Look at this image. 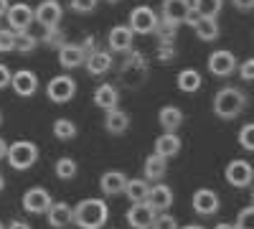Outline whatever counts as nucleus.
<instances>
[{"mask_svg":"<svg viewBox=\"0 0 254 229\" xmlns=\"http://www.w3.org/2000/svg\"><path fill=\"white\" fill-rule=\"evenodd\" d=\"M155 217H158V212L147 201L132 204L130 209H127V224H130L132 229H153Z\"/></svg>","mask_w":254,"mask_h":229,"instance_id":"0eeeda50","label":"nucleus"},{"mask_svg":"<svg viewBox=\"0 0 254 229\" xmlns=\"http://www.w3.org/2000/svg\"><path fill=\"white\" fill-rule=\"evenodd\" d=\"M231 3L239 10H254V0H231Z\"/></svg>","mask_w":254,"mask_h":229,"instance_id":"c03bdc74","label":"nucleus"},{"mask_svg":"<svg viewBox=\"0 0 254 229\" xmlns=\"http://www.w3.org/2000/svg\"><path fill=\"white\" fill-rule=\"evenodd\" d=\"M0 122H3V112H0Z\"/></svg>","mask_w":254,"mask_h":229,"instance_id":"6e6d98bb","label":"nucleus"},{"mask_svg":"<svg viewBox=\"0 0 254 229\" xmlns=\"http://www.w3.org/2000/svg\"><path fill=\"white\" fill-rule=\"evenodd\" d=\"M201 18H203V15H201V13H198L196 8H190V10L186 13V20H183V23H186V26H190V28H196Z\"/></svg>","mask_w":254,"mask_h":229,"instance_id":"a19ab883","label":"nucleus"},{"mask_svg":"<svg viewBox=\"0 0 254 229\" xmlns=\"http://www.w3.org/2000/svg\"><path fill=\"white\" fill-rule=\"evenodd\" d=\"M239 76L244 81H254V59H247L244 64H239Z\"/></svg>","mask_w":254,"mask_h":229,"instance_id":"ea45409f","label":"nucleus"},{"mask_svg":"<svg viewBox=\"0 0 254 229\" xmlns=\"http://www.w3.org/2000/svg\"><path fill=\"white\" fill-rule=\"evenodd\" d=\"M54 135H56L59 140H71V138L76 135V125H74L71 120H66V117H59V120L54 122Z\"/></svg>","mask_w":254,"mask_h":229,"instance_id":"c85d7f7f","label":"nucleus"},{"mask_svg":"<svg viewBox=\"0 0 254 229\" xmlns=\"http://www.w3.org/2000/svg\"><path fill=\"white\" fill-rule=\"evenodd\" d=\"M214 229H237V224H229V222H219Z\"/></svg>","mask_w":254,"mask_h":229,"instance_id":"09e8293b","label":"nucleus"},{"mask_svg":"<svg viewBox=\"0 0 254 229\" xmlns=\"http://www.w3.org/2000/svg\"><path fill=\"white\" fill-rule=\"evenodd\" d=\"M178 89L183 92V94H193V92H198L201 89V84H203V79H201V74L196 72V69H183L181 74H178Z\"/></svg>","mask_w":254,"mask_h":229,"instance_id":"a878e982","label":"nucleus"},{"mask_svg":"<svg viewBox=\"0 0 254 229\" xmlns=\"http://www.w3.org/2000/svg\"><path fill=\"white\" fill-rule=\"evenodd\" d=\"M110 219V206L104 199H81L74 206V224L79 229H102Z\"/></svg>","mask_w":254,"mask_h":229,"instance_id":"f257e3e1","label":"nucleus"},{"mask_svg":"<svg viewBox=\"0 0 254 229\" xmlns=\"http://www.w3.org/2000/svg\"><path fill=\"white\" fill-rule=\"evenodd\" d=\"M153 229H181V227H178L176 217H171L168 212H163V214H158V217H155V222H153Z\"/></svg>","mask_w":254,"mask_h":229,"instance_id":"e433bc0d","label":"nucleus"},{"mask_svg":"<svg viewBox=\"0 0 254 229\" xmlns=\"http://www.w3.org/2000/svg\"><path fill=\"white\" fill-rule=\"evenodd\" d=\"M219 194L214 189H198L193 191V196H190V206H193V212L201 214V217H211L219 212Z\"/></svg>","mask_w":254,"mask_h":229,"instance_id":"1a4fd4ad","label":"nucleus"},{"mask_svg":"<svg viewBox=\"0 0 254 229\" xmlns=\"http://www.w3.org/2000/svg\"><path fill=\"white\" fill-rule=\"evenodd\" d=\"M193 31H196V36L201 41H216L219 38V23H216V18H208V15H203L198 20V26Z\"/></svg>","mask_w":254,"mask_h":229,"instance_id":"cd10ccee","label":"nucleus"},{"mask_svg":"<svg viewBox=\"0 0 254 229\" xmlns=\"http://www.w3.org/2000/svg\"><path fill=\"white\" fill-rule=\"evenodd\" d=\"M59 64L64 69H76L87 64V51L81 49V44H64L59 49Z\"/></svg>","mask_w":254,"mask_h":229,"instance_id":"ddd939ff","label":"nucleus"},{"mask_svg":"<svg viewBox=\"0 0 254 229\" xmlns=\"http://www.w3.org/2000/svg\"><path fill=\"white\" fill-rule=\"evenodd\" d=\"M33 20H36V8H31V5H26V3L10 5V10H8V23H10V28H13L15 33L28 31Z\"/></svg>","mask_w":254,"mask_h":229,"instance_id":"9b49d317","label":"nucleus"},{"mask_svg":"<svg viewBox=\"0 0 254 229\" xmlns=\"http://www.w3.org/2000/svg\"><path fill=\"white\" fill-rule=\"evenodd\" d=\"M10 87H13V92H15L18 97H31V94H36V89H38V79H36L33 72L20 69V72L13 74Z\"/></svg>","mask_w":254,"mask_h":229,"instance_id":"f3484780","label":"nucleus"},{"mask_svg":"<svg viewBox=\"0 0 254 229\" xmlns=\"http://www.w3.org/2000/svg\"><path fill=\"white\" fill-rule=\"evenodd\" d=\"M237 229H254V204L244 206V209L237 214Z\"/></svg>","mask_w":254,"mask_h":229,"instance_id":"c9c22d12","label":"nucleus"},{"mask_svg":"<svg viewBox=\"0 0 254 229\" xmlns=\"http://www.w3.org/2000/svg\"><path fill=\"white\" fill-rule=\"evenodd\" d=\"M239 145L244 151L254 153V122H247L244 128L239 130Z\"/></svg>","mask_w":254,"mask_h":229,"instance_id":"72a5a7b5","label":"nucleus"},{"mask_svg":"<svg viewBox=\"0 0 254 229\" xmlns=\"http://www.w3.org/2000/svg\"><path fill=\"white\" fill-rule=\"evenodd\" d=\"M36 46H38V41H36V36H31L28 31L15 33V51H18V54H31Z\"/></svg>","mask_w":254,"mask_h":229,"instance_id":"c756f323","label":"nucleus"},{"mask_svg":"<svg viewBox=\"0 0 254 229\" xmlns=\"http://www.w3.org/2000/svg\"><path fill=\"white\" fill-rule=\"evenodd\" d=\"M221 3H224V0H193V8H196L201 15L216 18L219 10H221Z\"/></svg>","mask_w":254,"mask_h":229,"instance_id":"2f4dec72","label":"nucleus"},{"mask_svg":"<svg viewBox=\"0 0 254 229\" xmlns=\"http://www.w3.org/2000/svg\"><path fill=\"white\" fill-rule=\"evenodd\" d=\"M147 204H150L158 214L168 212V209L173 206V191H171V186H165V183H155V186H150V194H147Z\"/></svg>","mask_w":254,"mask_h":229,"instance_id":"4468645a","label":"nucleus"},{"mask_svg":"<svg viewBox=\"0 0 254 229\" xmlns=\"http://www.w3.org/2000/svg\"><path fill=\"white\" fill-rule=\"evenodd\" d=\"M104 130H107L110 135H122L130 130V115L122 112L120 107L117 110H110L107 115H104Z\"/></svg>","mask_w":254,"mask_h":229,"instance_id":"4be33fe9","label":"nucleus"},{"mask_svg":"<svg viewBox=\"0 0 254 229\" xmlns=\"http://www.w3.org/2000/svg\"><path fill=\"white\" fill-rule=\"evenodd\" d=\"M46 94H49L51 102H56V105H66V102H71L74 94H76V81L69 74H59L46 84Z\"/></svg>","mask_w":254,"mask_h":229,"instance_id":"20e7f679","label":"nucleus"},{"mask_svg":"<svg viewBox=\"0 0 254 229\" xmlns=\"http://www.w3.org/2000/svg\"><path fill=\"white\" fill-rule=\"evenodd\" d=\"M5 189V178H3V173H0V191Z\"/></svg>","mask_w":254,"mask_h":229,"instance_id":"3c124183","label":"nucleus"},{"mask_svg":"<svg viewBox=\"0 0 254 229\" xmlns=\"http://www.w3.org/2000/svg\"><path fill=\"white\" fill-rule=\"evenodd\" d=\"M51 194L46 189H41V186H33V189H28L23 194V209L28 214H49L51 209Z\"/></svg>","mask_w":254,"mask_h":229,"instance_id":"6e6552de","label":"nucleus"},{"mask_svg":"<svg viewBox=\"0 0 254 229\" xmlns=\"http://www.w3.org/2000/svg\"><path fill=\"white\" fill-rule=\"evenodd\" d=\"M8 10H10V3L8 0H0V15H8Z\"/></svg>","mask_w":254,"mask_h":229,"instance_id":"de8ad7c7","label":"nucleus"},{"mask_svg":"<svg viewBox=\"0 0 254 229\" xmlns=\"http://www.w3.org/2000/svg\"><path fill=\"white\" fill-rule=\"evenodd\" d=\"M158 26H160L158 13H155L150 5H137V8H132V13H130V28H132L135 33H153V31H158Z\"/></svg>","mask_w":254,"mask_h":229,"instance_id":"423d86ee","label":"nucleus"},{"mask_svg":"<svg viewBox=\"0 0 254 229\" xmlns=\"http://www.w3.org/2000/svg\"><path fill=\"white\" fill-rule=\"evenodd\" d=\"M81 49L87 51V56L94 54V51H97V41H94V36H87V38H84V41H81Z\"/></svg>","mask_w":254,"mask_h":229,"instance_id":"37998d69","label":"nucleus"},{"mask_svg":"<svg viewBox=\"0 0 254 229\" xmlns=\"http://www.w3.org/2000/svg\"><path fill=\"white\" fill-rule=\"evenodd\" d=\"M181 151V138L176 133H163L155 138V153L163 158H173Z\"/></svg>","mask_w":254,"mask_h":229,"instance_id":"5701e85b","label":"nucleus"},{"mask_svg":"<svg viewBox=\"0 0 254 229\" xmlns=\"http://www.w3.org/2000/svg\"><path fill=\"white\" fill-rule=\"evenodd\" d=\"M247 107V97L244 92H239L237 87H224L216 92L214 97V112L221 120H234L242 110Z\"/></svg>","mask_w":254,"mask_h":229,"instance_id":"f03ea898","label":"nucleus"},{"mask_svg":"<svg viewBox=\"0 0 254 229\" xmlns=\"http://www.w3.org/2000/svg\"><path fill=\"white\" fill-rule=\"evenodd\" d=\"M252 204H254V189H252Z\"/></svg>","mask_w":254,"mask_h":229,"instance_id":"864d4df0","label":"nucleus"},{"mask_svg":"<svg viewBox=\"0 0 254 229\" xmlns=\"http://www.w3.org/2000/svg\"><path fill=\"white\" fill-rule=\"evenodd\" d=\"M44 44H46V46H54V49L59 51L64 44H66V33H64L59 26H56V28H46V33H44Z\"/></svg>","mask_w":254,"mask_h":229,"instance_id":"473e14b6","label":"nucleus"},{"mask_svg":"<svg viewBox=\"0 0 254 229\" xmlns=\"http://www.w3.org/2000/svg\"><path fill=\"white\" fill-rule=\"evenodd\" d=\"M107 3H120V0H107Z\"/></svg>","mask_w":254,"mask_h":229,"instance_id":"603ef678","label":"nucleus"},{"mask_svg":"<svg viewBox=\"0 0 254 229\" xmlns=\"http://www.w3.org/2000/svg\"><path fill=\"white\" fill-rule=\"evenodd\" d=\"M0 229H5V224H3V222H0Z\"/></svg>","mask_w":254,"mask_h":229,"instance_id":"5fc2aeb1","label":"nucleus"},{"mask_svg":"<svg viewBox=\"0 0 254 229\" xmlns=\"http://www.w3.org/2000/svg\"><path fill=\"white\" fill-rule=\"evenodd\" d=\"M94 105L104 112H110V110H117L120 105V94H117V87L112 84H99L94 89Z\"/></svg>","mask_w":254,"mask_h":229,"instance_id":"aec40b11","label":"nucleus"},{"mask_svg":"<svg viewBox=\"0 0 254 229\" xmlns=\"http://www.w3.org/2000/svg\"><path fill=\"white\" fill-rule=\"evenodd\" d=\"M224 176L234 189H247V186H252V181H254V165L244 158H234L226 165Z\"/></svg>","mask_w":254,"mask_h":229,"instance_id":"39448f33","label":"nucleus"},{"mask_svg":"<svg viewBox=\"0 0 254 229\" xmlns=\"http://www.w3.org/2000/svg\"><path fill=\"white\" fill-rule=\"evenodd\" d=\"M158 122H160V128L165 133H176L181 125H183V112L176 107V105H168L158 112Z\"/></svg>","mask_w":254,"mask_h":229,"instance_id":"b1692460","label":"nucleus"},{"mask_svg":"<svg viewBox=\"0 0 254 229\" xmlns=\"http://www.w3.org/2000/svg\"><path fill=\"white\" fill-rule=\"evenodd\" d=\"M8 229H33L28 222H20V219H15V222H10L8 224Z\"/></svg>","mask_w":254,"mask_h":229,"instance_id":"a18cd8bd","label":"nucleus"},{"mask_svg":"<svg viewBox=\"0 0 254 229\" xmlns=\"http://www.w3.org/2000/svg\"><path fill=\"white\" fill-rule=\"evenodd\" d=\"M10 81H13V74H10V69H8L5 64H0V89L10 87Z\"/></svg>","mask_w":254,"mask_h":229,"instance_id":"79ce46f5","label":"nucleus"},{"mask_svg":"<svg viewBox=\"0 0 254 229\" xmlns=\"http://www.w3.org/2000/svg\"><path fill=\"white\" fill-rule=\"evenodd\" d=\"M168 171V158L153 153V155H147L145 158V178L147 181H160Z\"/></svg>","mask_w":254,"mask_h":229,"instance_id":"393cba45","label":"nucleus"},{"mask_svg":"<svg viewBox=\"0 0 254 229\" xmlns=\"http://www.w3.org/2000/svg\"><path fill=\"white\" fill-rule=\"evenodd\" d=\"M46 217H49V224L54 229H64L74 222V206H69L66 201H54Z\"/></svg>","mask_w":254,"mask_h":229,"instance_id":"6ab92c4d","label":"nucleus"},{"mask_svg":"<svg viewBox=\"0 0 254 229\" xmlns=\"http://www.w3.org/2000/svg\"><path fill=\"white\" fill-rule=\"evenodd\" d=\"M132 38H135V31L130 26H115L110 31V51L127 54L132 49Z\"/></svg>","mask_w":254,"mask_h":229,"instance_id":"a211bd4d","label":"nucleus"},{"mask_svg":"<svg viewBox=\"0 0 254 229\" xmlns=\"http://www.w3.org/2000/svg\"><path fill=\"white\" fill-rule=\"evenodd\" d=\"M176 56V41H160L158 44V59L160 61H171Z\"/></svg>","mask_w":254,"mask_h":229,"instance_id":"4c0bfd02","label":"nucleus"},{"mask_svg":"<svg viewBox=\"0 0 254 229\" xmlns=\"http://www.w3.org/2000/svg\"><path fill=\"white\" fill-rule=\"evenodd\" d=\"M147 194H150V186H147V178H130V181H127L125 196L130 199L132 204L147 201Z\"/></svg>","mask_w":254,"mask_h":229,"instance_id":"bb28decb","label":"nucleus"},{"mask_svg":"<svg viewBox=\"0 0 254 229\" xmlns=\"http://www.w3.org/2000/svg\"><path fill=\"white\" fill-rule=\"evenodd\" d=\"M5 160L15 171H28L31 165H36V160H38V145L31 143V140H15V143H10Z\"/></svg>","mask_w":254,"mask_h":229,"instance_id":"7ed1b4c3","label":"nucleus"},{"mask_svg":"<svg viewBox=\"0 0 254 229\" xmlns=\"http://www.w3.org/2000/svg\"><path fill=\"white\" fill-rule=\"evenodd\" d=\"M76 160L74 158H59L56 160V176L59 178H64V181H69V178H74L76 176Z\"/></svg>","mask_w":254,"mask_h":229,"instance_id":"7c9ffc66","label":"nucleus"},{"mask_svg":"<svg viewBox=\"0 0 254 229\" xmlns=\"http://www.w3.org/2000/svg\"><path fill=\"white\" fill-rule=\"evenodd\" d=\"M94 8H97V0H71L74 13H92Z\"/></svg>","mask_w":254,"mask_h":229,"instance_id":"58836bf2","label":"nucleus"},{"mask_svg":"<svg viewBox=\"0 0 254 229\" xmlns=\"http://www.w3.org/2000/svg\"><path fill=\"white\" fill-rule=\"evenodd\" d=\"M190 8H193L190 0H163V20L181 26L183 20H186V13Z\"/></svg>","mask_w":254,"mask_h":229,"instance_id":"dca6fc26","label":"nucleus"},{"mask_svg":"<svg viewBox=\"0 0 254 229\" xmlns=\"http://www.w3.org/2000/svg\"><path fill=\"white\" fill-rule=\"evenodd\" d=\"M234 69H237V56L231 51L219 49L208 56V72L214 76H229V74H234Z\"/></svg>","mask_w":254,"mask_h":229,"instance_id":"9d476101","label":"nucleus"},{"mask_svg":"<svg viewBox=\"0 0 254 229\" xmlns=\"http://www.w3.org/2000/svg\"><path fill=\"white\" fill-rule=\"evenodd\" d=\"M181 229H206V227H201V224H186V227H181Z\"/></svg>","mask_w":254,"mask_h":229,"instance_id":"8fccbe9b","label":"nucleus"},{"mask_svg":"<svg viewBox=\"0 0 254 229\" xmlns=\"http://www.w3.org/2000/svg\"><path fill=\"white\" fill-rule=\"evenodd\" d=\"M61 15H64V8L59 5V0H44L36 8V20L44 28H56L61 23Z\"/></svg>","mask_w":254,"mask_h":229,"instance_id":"f8f14e48","label":"nucleus"},{"mask_svg":"<svg viewBox=\"0 0 254 229\" xmlns=\"http://www.w3.org/2000/svg\"><path fill=\"white\" fill-rule=\"evenodd\" d=\"M8 148H10V145H8L3 138H0V160H3V158H8Z\"/></svg>","mask_w":254,"mask_h":229,"instance_id":"49530a36","label":"nucleus"},{"mask_svg":"<svg viewBox=\"0 0 254 229\" xmlns=\"http://www.w3.org/2000/svg\"><path fill=\"white\" fill-rule=\"evenodd\" d=\"M15 51V31L13 28H0V54Z\"/></svg>","mask_w":254,"mask_h":229,"instance_id":"f704fd0d","label":"nucleus"},{"mask_svg":"<svg viewBox=\"0 0 254 229\" xmlns=\"http://www.w3.org/2000/svg\"><path fill=\"white\" fill-rule=\"evenodd\" d=\"M127 181L130 178H127L122 171H107V173H102V178H99V189H102L104 196H117V194H125Z\"/></svg>","mask_w":254,"mask_h":229,"instance_id":"2eb2a0df","label":"nucleus"},{"mask_svg":"<svg viewBox=\"0 0 254 229\" xmlns=\"http://www.w3.org/2000/svg\"><path fill=\"white\" fill-rule=\"evenodd\" d=\"M87 72L92 74V76H99V74H107L110 69H112V54L110 51H104V49H97L94 54H89L87 56Z\"/></svg>","mask_w":254,"mask_h":229,"instance_id":"412c9836","label":"nucleus"}]
</instances>
